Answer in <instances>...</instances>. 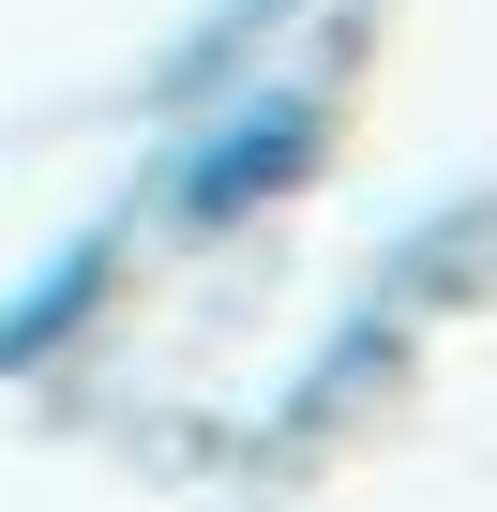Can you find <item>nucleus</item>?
<instances>
[{
	"instance_id": "1",
	"label": "nucleus",
	"mask_w": 497,
	"mask_h": 512,
	"mask_svg": "<svg viewBox=\"0 0 497 512\" xmlns=\"http://www.w3.org/2000/svg\"><path fill=\"white\" fill-rule=\"evenodd\" d=\"M317 121H332V106H317L302 76H272V91H241V106H226V121H211L196 151H181L166 211H181V226H241V211H272V196H287V181L317 166Z\"/></svg>"
}]
</instances>
